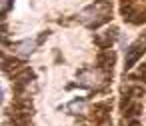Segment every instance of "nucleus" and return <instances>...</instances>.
<instances>
[{
  "label": "nucleus",
  "instance_id": "f257e3e1",
  "mask_svg": "<svg viewBox=\"0 0 146 126\" xmlns=\"http://www.w3.org/2000/svg\"><path fill=\"white\" fill-rule=\"evenodd\" d=\"M110 14H112V4L98 0V2H94L90 6H86L84 10H80L78 20L88 28H98V26H102L104 22L110 20Z\"/></svg>",
  "mask_w": 146,
  "mask_h": 126
},
{
  "label": "nucleus",
  "instance_id": "f03ea898",
  "mask_svg": "<svg viewBox=\"0 0 146 126\" xmlns=\"http://www.w3.org/2000/svg\"><path fill=\"white\" fill-rule=\"evenodd\" d=\"M108 76H110V74H106L102 68H84V70L78 72L76 80H78V84L84 86V88L98 90V88H104V86L108 84Z\"/></svg>",
  "mask_w": 146,
  "mask_h": 126
},
{
  "label": "nucleus",
  "instance_id": "7ed1b4c3",
  "mask_svg": "<svg viewBox=\"0 0 146 126\" xmlns=\"http://www.w3.org/2000/svg\"><path fill=\"white\" fill-rule=\"evenodd\" d=\"M144 52H146V32H142V34L126 48V64H124V70H130V68L136 64V60H138Z\"/></svg>",
  "mask_w": 146,
  "mask_h": 126
},
{
  "label": "nucleus",
  "instance_id": "20e7f679",
  "mask_svg": "<svg viewBox=\"0 0 146 126\" xmlns=\"http://www.w3.org/2000/svg\"><path fill=\"white\" fill-rule=\"evenodd\" d=\"M116 38H118V28H116V26H110V28H106V30H102V32H96L94 42H96L100 48H110Z\"/></svg>",
  "mask_w": 146,
  "mask_h": 126
},
{
  "label": "nucleus",
  "instance_id": "39448f33",
  "mask_svg": "<svg viewBox=\"0 0 146 126\" xmlns=\"http://www.w3.org/2000/svg\"><path fill=\"white\" fill-rule=\"evenodd\" d=\"M114 62H116V54L110 50V48H104L100 54H98V68H102L106 74L112 76V68H114Z\"/></svg>",
  "mask_w": 146,
  "mask_h": 126
},
{
  "label": "nucleus",
  "instance_id": "423d86ee",
  "mask_svg": "<svg viewBox=\"0 0 146 126\" xmlns=\"http://www.w3.org/2000/svg\"><path fill=\"white\" fill-rule=\"evenodd\" d=\"M32 80H34V72L28 70V68L20 70L18 74H14V88H16V92H22L26 86H30Z\"/></svg>",
  "mask_w": 146,
  "mask_h": 126
},
{
  "label": "nucleus",
  "instance_id": "0eeeda50",
  "mask_svg": "<svg viewBox=\"0 0 146 126\" xmlns=\"http://www.w3.org/2000/svg\"><path fill=\"white\" fill-rule=\"evenodd\" d=\"M2 68H4V72L6 74H18L20 70H24V64L20 62V60H16V58H8V56H4L2 58Z\"/></svg>",
  "mask_w": 146,
  "mask_h": 126
},
{
  "label": "nucleus",
  "instance_id": "6e6552de",
  "mask_svg": "<svg viewBox=\"0 0 146 126\" xmlns=\"http://www.w3.org/2000/svg\"><path fill=\"white\" fill-rule=\"evenodd\" d=\"M94 118L98 122H106L110 118V102H98V104H94Z\"/></svg>",
  "mask_w": 146,
  "mask_h": 126
},
{
  "label": "nucleus",
  "instance_id": "1a4fd4ad",
  "mask_svg": "<svg viewBox=\"0 0 146 126\" xmlns=\"http://www.w3.org/2000/svg\"><path fill=\"white\" fill-rule=\"evenodd\" d=\"M34 48H36V42H34V40H22V42L16 44L14 50H16L20 56H30V54L34 52Z\"/></svg>",
  "mask_w": 146,
  "mask_h": 126
},
{
  "label": "nucleus",
  "instance_id": "9d476101",
  "mask_svg": "<svg viewBox=\"0 0 146 126\" xmlns=\"http://www.w3.org/2000/svg\"><path fill=\"white\" fill-rule=\"evenodd\" d=\"M68 110H70L72 114H82V112H86V102H84L82 98H74V100L68 104Z\"/></svg>",
  "mask_w": 146,
  "mask_h": 126
},
{
  "label": "nucleus",
  "instance_id": "9b49d317",
  "mask_svg": "<svg viewBox=\"0 0 146 126\" xmlns=\"http://www.w3.org/2000/svg\"><path fill=\"white\" fill-rule=\"evenodd\" d=\"M10 4H12V0H0V12L6 14L10 10Z\"/></svg>",
  "mask_w": 146,
  "mask_h": 126
},
{
  "label": "nucleus",
  "instance_id": "f8f14e48",
  "mask_svg": "<svg viewBox=\"0 0 146 126\" xmlns=\"http://www.w3.org/2000/svg\"><path fill=\"white\" fill-rule=\"evenodd\" d=\"M102 2H110V0H102Z\"/></svg>",
  "mask_w": 146,
  "mask_h": 126
}]
</instances>
